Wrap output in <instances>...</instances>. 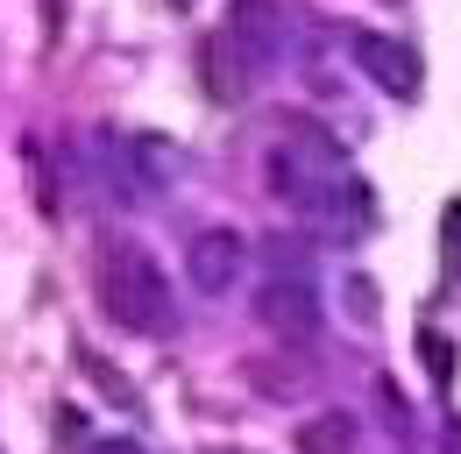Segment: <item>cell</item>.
Here are the masks:
<instances>
[{
  "label": "cell",
  "instance_id": "obj_1",
  "mask_svg": "<svg viewBox=\"0 0 461 454\" xmlns=\"http://www.w3.org/2000/svg\"><path fill=\"white\" fill-rule=\"evenodd\" d=\"M100 305H107V320H121L128 334H171V277L149 263V249H135V241H114L107 256H100Z\"/></svg>",
  "mask_w": 461,
  "mask_h": 454
},
{
  "label": "cell",
  "instance_id": "obj_2",
  "mask_svg": "<svg viewBox=\"0 0 461 454\" xmlns=\"http://www.w3.org/2000/svg\"><path fill=\"white\" fill-rule=\"evenodd\" d=\"M249 270V241L234 234V227H206V234H192L185 241V277L199 284V291H234V277Z\"/></svg>",
  "mask_w": 461,
  "mask_h": 454
},
{
  "label": "cell",
  "instance_id": "obj_3",
  "mask_svg": "<svg viewBox=\"0 0 461 454\" xmlns=\"http://www.w3.org/2000/svg\"><path fill=\"white\" fill-rule=\"evenodd\" d=\"M348 50H355V64L384 86V93H398V100H411L419 93V57L404 50L398 36H376V29H355L348 36Z\"/></svg>",
  "mask_w": 461,
  "mask_h": 454
},
{
  "label": "cell",
  "instance_id": "obj_4",
  "mask_svg": "<svg viewBox=\"0 0 461 454\" xmlns=\"http://www.w3.org/2000/svg\"><path fill=\"white\" fill-rule=\"evenodd\" d=\"M256 313H263V327H277V334H298V340L320 327V298H312V284H305V277H277V284H263Z\"/></svg>",
  "mask_w": 461,
  "mask_h": 454
},
{
  "label": "cell",
  "instance_id": "obj_5",
  "mask_svg": "<svg viewBox=\"0 0 461 454\" xmlns=\"http://www.w3.org/2000/svg\"><path fill=\"white\" fill-rule=\"evenodd\" d=\"M228 36L241 50L256 57V64H270V57L285 50V14H277V0H228Z\"/></svg>",
  "mask_w": 461,
  "mask_h": 454
},
{
  "label": "cell",
  "instance_id": "obj_6",
  "mask_svg": "<svg viewBox=\"0 0 461 454\" xmlns=\"http://www.w3.org/2000/svg\"><path fill=\"white\" fill-rule=\"evenodd\" d=\"M249 64H256V57L241 50L234 36H213V43H206V93H213V100H241V93L256 86Z\"/></svg>",
  "mask_w": 461,
  "mask_h": 454
},
{
  "label": "cell",
  "instance_id": "obj_7",
  "mask_svg": "<svg viewBox=\"0 0 461 454\" xmlns=\"http://www.w3.org/2000/svg\"><path fill=\"white\" fill-rule=\"evenodd\" d=\"M291 448L298 454H355V419L348 412H305L291 426Z\"/></svg>",
  "mask_w": 461,
  "mask_h": 454
},
{
  "label": "cell",
  "instance_id": "obj_8",
  "mask_svg": "<svg viewBox=\"0 0 461 454\" xmlns=\"http://www.w3.org/2000/svg\"><path fill=\"white\" fill-rule=\"evenodd\" d=\"M78 369H86V377H93L100 391L114 397V404H135V384H128V377H114V369H107V362H100L93 348H78Z\"/></svg>",
  "mask_w": 461,
  "mask_h": 454
},
{
  "label": "cell",
  "instance_id": "obj_9",
  "mask_svg": "<svg viewBox=\"0 0 461 454\" xmlns=\"http://www.w3.org/2000/svg\"><path fill=\"white\" fill-rule=\"evenodd\" d=\"M419 348H426V369L447 384V369H455V362H447V340H440V334H419Z\"/></svg>",
  "mask_w": 461,
  "mask_h": 454
},
{
  "label": "cell",
  "instance_id": "obj_10",
  "mask_svg": "<svg viewBox=\"0 0 461 454\" xmlns=\"http://www.w3.org/2000/svg\"><path fill=\"white\" fill-rule=\"evenodd\" d=\"M447 263L461 270V206H447Z\"/></svg>",
  "mask_w": 461,
  "mask_h": 454
},
{
  "label": "cell",
  "instance_id": "obj_11",
  "mask_svg": "<svg viewBox=\"0 0 461 454\" xmlns=\"http://www.w3.org/2000/svg\"><path fill=\"white\" fill-rule=\"evenodd\" d=\"M86 454H142V448H135V440H93Z\"/></svg>",
  "mask_w": 461,
  "mask_h": 454
},
{
  "label": "cell",
  "instance_id": "obj_12",
  "mask_svg": "<svg viewBox=\"0 0 461 454\" xmlns=\"http://www.w3.org/2000/svg\"><path fill=\"white\" fill-rule=\"evenodd\" d=\"M58 22H64V7H58V0H43V36H58Z\"/></svg>",
  "mask_w": 461,
  "mask_h": 454
},
{
  "label": "cell",
  "instance_id": "obj_13",
  "mask_svg": "<svg viewBox=\"0 0 461 454\" xmlns=\"http://www.w3.org/2000/svg\"><path fill=\"white\" fill-rule=\"evenodd\" d=\"M171 7H192V0H171Z\"/></svg>",
  "mask_w": 461,
  "mask_h": 454
}]
</instances>
